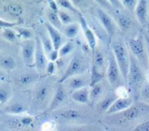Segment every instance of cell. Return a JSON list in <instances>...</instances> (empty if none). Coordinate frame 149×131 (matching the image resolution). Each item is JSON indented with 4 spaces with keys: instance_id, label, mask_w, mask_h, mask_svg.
<instances>
[{
    "instance_id": "obj_1",
    "label": "cell",
    "mask_w": 149,
    "mask_h": 131,
    "mask_svg": "<svg viewBox=\"0 0 149 131\" xmlns=\"http://www.w3.org/2000/svg\"><path fill=\"white\" fill-rule=\"evenodd\" d=\"M149 115V104L146 103H134L127 110L117 114L108 115L106 122L107 123L113 126L124 127L127 126L141 118Z\"/></svg>"
},
{
    "instance_id": "obj_2",
    "label": "cell",
    "mask_w": 149,
    "mask_h": 131,
    "mask_svg": "<svg viewBox=\"0 0 149 131\" xmlns=\"http://www.w3.org/2000/svg\"><path fill=\"white\" fill-rule=\"evenodd\" d=\"M54 90L55 87L52 86L49 80L38 81L34 84L31 91V104L30 110L40 112L48 110Z\"/></svg>"
},
{
    "instance_id": "obj_3",
    "label": "cell",
    "mask_w": 149,
    "mask_h": 131,
    "mask_svg": "<svg viewBox=\"0 0 149 131\" xmlns=\"http://www.w3.org/2000/svg\"><path fill=\"white\" fill-rule=\"evenodd\" d=\"M145 83L146 79L143 68L135 58V57L130 52V65L127 86L129 93L131 94V97H133L134 100H138L140 98L141 91Z\"/></svg>"
},
{
    "instance_id": "obj_4",
    "label": "cell",
    "mask_w": 149,
    "mask_h": 131,
    "mask_svg": "<svg viewBox=\"0 0 149 131\" xmlns=\"http://www.w3.org/2000/svg\"><path fill=\"white\" fill-rule=\"evenodd\" d=\"M31 104V93L17 92L12 95L9 102L3 108L6 114L11 116L24 115L30 110Z\"/></svg>"
},
{
    "instance_id": "obj_5",
    "label": "cell",
    "mask_w": 149,
    "mask_h": 131,
    "mask_svg": "<svg viewBox=\"0 0 149 131\" xmlns=\"http://www.w3.org/2000/svg\"><path fill=\"white\" fill-rule=\"evenodd\" d=\"M88 69V61L85 55L81 52V50H77L70 59L67 67L65 68L63 75L58 83H63L67 79L84 74Z\"/></svg>"
},
{
    "instance_id": "obj_6",
    "label": "cell",
    "mask_w": 149,
    "mask_h": 131,
    "mask_svg": "<svg viewBox=\"0 0 149 131\" xmlns=\"http://www.w3.org/2000/svg\"><path fill=\"white\" fill-rule=\"evenodd\" d=\"M112 49L117 64L120 68L121 76L124 79L125 83L127 84L130 65V52L127 50V48L121 38L115 39L112 43Z\"/></svg>"
},
{
    "instance_id": "obj_7",
    "label": "cell",
    "mask_w": 149,
    "mask_h": 131,
    "mask_svg": "<svg viewBox=\"0 0 149 131\" xmlns=\"http://www.w3.org/2000/svg\"><path fill=\"white\" fill-rule=\"evenodd\" d=\"M51 117L58 123L67 124L80 123L87 119L82 110L72 107L60 108L58 110L52 111Z\"/></svg>"
},
{
    "instance_id": "obj_8",
    "label": "cell",
    "mask_w": 149,
    "mask_h": 131,
    "mask_svg": "<svg viewBox=\"0 0 149 131\" xmlns=\"http://www.w3.org/2000/svg\"><path fill=\"white\" fill-rule=\"evenodd\" d=\"M127 45L131 50V53L138 60L141 67L145 70L149 69V59L143 37L139 35L137 37H131L127 39Z\"/></svg>"
},
{
    "instance_id": "obj_9",
    "label": "cell",
    "mask_w": 149,
    "mask_h": 131,
    "mask_svg": "<svg viewBox=\"0 0 149 131\" xmlns=\"http://www.w3.org/2000/svg\"><path fill=\"white\" fill-rule=\"evenodd\" d=\"M108 83L113 88H118L123 85L124 79L121 76L120 68L117 64L113 53H109L107 58V68L106 71Z\"/></svg>"
},
{
    "instance_id": "obj_10",
    "label": "cell",
    "mask_w": 149,
    "mask_h": 131,
    "mask_svg": "<svg viewBox=\"0 0 149 131\" xmlns=\"http://www.w3.org/2000/svg\"><path fill=\"white\" fill-rule=\"evenodd\" d=\"M39 73L37 70H28L17 74L14 78V84L19 90H24L39 81Z\"/></svg>"
},
{
    "instance_id": "obj_11",
    "label": "cell",
    "mask_w": 149,
    "mask_h": 131,
    "mask_svg": "<svg viewBox=\"0 0 149 131\" xmlns=\"http://www.w3.org/2000/svg\"><path fill=\"white\" fill-rule=\"evenodd\" d=\"M110 15H112L113 18L114 19L117 26L120 29L121 31L127 32L130 30L132 27L134 18L131 15V12L128 11L126 9L119 10V9H113L110 12Z\"/></svg>"
},
{
    "instance_id": "obj_12",
    "label": "cell",
    "mask_w": 149,
    "mask_h": 131,
    "mask_svg": "<svg viewBox=\"0 0 149 131\" xmlns=\"http://www.w3.org/2000/svg\"><path fill=\"white\" fill-rule=\"evenodd\" d=\"M95 16L97 19L100 21L101 25L104 27L106 31L107 32L108 36L112 39L116 32H117V24L114 21V19L111 17L110 14H108L105 10L101 9L100 7H97L95 10Z\"/></svg>"
},
{
    "instance_id": "obj_13",
    "label": "cell",
    "mask_w": 149,
    "mask_h": 131,
    "mask_svg": "<svg viewBox=\"0 0 149 131\" xmlns=\"http://www.w3.org/2000/svg\"><path fill=\"white\" fill-rule=\"evenodd\" d=\"M67 98H68V90H66L65 86L63 83H58L57 86L55 87V90L47 110L52 112L62 108V106L66 103Z\"/></svg>"
},
{
    "instance_id": "obj_14",
    "label": "cell",
    "mask_w": 149,
    "mask_h": 131,
    "mask_svg": "<svg viewBox=\"0 0 149 131\" xmlns=\"http://www.w3.org/2000/svg\"><path fill=\"white\" fill-rule=\"evenodd\" d=\"M35 41H36V50H35V57H34V66L36 68V70L39 74H41L44 71H45V67L48 63V57H46L41 40L38 35L35 37Z\"/></svg>"
},
{
    "instance_id": "obj_15",
    "label": "cell",
    "mask_w": 149,
    "mask_h": 131,
    "mask_svg": "<svg viewBox=\"0 0 149 131\" xmlns=\"http://www.w3.org/2000/svg\"><path fill=\"white\" fill-rule=\"evenodd\" d=\"M36 50L35 39L24 40L21 43V57L24 64L28 67L34 66V57Z\"/></svg>"
},
{
    "instance_id": "obj_16",
    "label": "cell",
    "mask_w": 149,
    "mask_h": 131,
    "mask_svg": "<svg viewBox=\"0 0 149 131\" xmlns=\"http://www.w3.org/2000/svg\"><path fill=\"white\" fill-rule=\"evenodd\" d=\"M89 27L92 29V30L94 32V34L99 37V39L101 41V43L104 45H109L111 43V38L108 36L107 32L104 29V27L101 25L100 21L97 19L96 17H91L89 19V22L87 23Z\"/></svg>"
},
{
    "instance_id": "obj_17",
    "label": "cell",
    "mask_w": 149,
    "mask_h": 131,
    "mask_svg": "<svg viewBox=\"0 0 149 131\" xmlns=\"http://www.w3.org/2000/svg\"><path fill=\"white\" fill-rule=\"evenodd\" d=\"M134 99L133 97L131 96H127V97H118L111 105V107L109 108V110L107 111V115H113V114H117L120 113L121 111H124L126 110H127L128 108H130L133 104H134Z\"/></svg>"
},
{
    "instance_id": "obj_18",
    "label": "cell",
    "mask_w": 149,
    "mask_h": 131,
    "mask_svg": "<svg viewBox=\"0 0 149 131\" xmlns=\"http://www.w3.org/2000/svg\"><path fill=\"white\" fill-rule=\"evenodd\" d=\"M65 83L66 90L72 93L77 90L90 86V76L88 77H86V76H84L83 74L75 76L67 79Z\"/></svg>"
},
{
    "instance_id": "obj_19",
    "label": "cell",
    "mask_w": 149,
    "mask_h": 131,
    "mask_svg": "<svg viewBox=\"0 0 149 131\" xmlns=\"http://www.w3.org/2000/svg\"><path fill=\"white\" fill-rule=\"evenodd\" d=\"M79 23H80V27L83 30L84 35L86 38V41L88 43L89 48L92 51H93L95 50V48L97 47V40H96V36L94 34V32L92 30V29L89 27L87 21L86 20V18L82 16V14L80 13L79 15Z\"/></svg>"
},
{
    "instance_id": "obj_20",
    "label": "cell",
    "mask_w": 149,
    "mask_h": 131,
    "mask_svg": "<svg viewBox=\"0 0 149 131\" xmlns=\"http://www.w3.org/2000/svg\"><path fill=\"white\" fill-rule=\"evenodd\" d=\"M92 64H93L100 71L106 73L107 68V60L105 52L103 51L100 46H97L95 50L93 51Z\"/></svg>"
},
{
    "instance_id": "obj_21",
    "label": "cell",
    "mask_w": 149,
    "mask_h": 131,
    "mask_svg": "<svg viewBox=\"0 0 149 131\" xmlns=\"http://www.w3.org/2000/svg\"><path fill=\"white\" fill-rule=\"evenodd\" d=\"M45 28L49 34V37L52 40V45L54 50H58L60 47L65 43V37L64 35L55 27H53L49 23H45Z\"/></svg>"
},
{
    "instance_id": "obj_22",
    "label": "cell",
    "mask_w": 149,
    "mask_h": 131,
    "mask_svg": "<svg viewBox=\"0 0 149 131\" xmlns=\"http://www.w3.org/2000/svg\"><path fill=\"white\" fill-rule=\"evenodd\" d=\"M134 14L138 22L144 25L147 23L148 16V0H138L137 5L134 10Z\"/></svg>"
},
{
    "instance_id": "obj_23",
    "label": "cell",
    "mask_w": 149,
    "mask_h": 131,
    "mask_svg": "<svg viewBox=\"0 0 149 131\" xmlns=\"http://www.w3.org/2000/svg\"><path fill=\"white\" fill-rule=\"evenodd\" d=\"M71 99L79 104H90V88L85 87L71 93Z\"/></svg>"
},
{
    "instance_id": "obj_24",
    "label": "cell",
    "mask_w": 149,
    "mask_h": 131,
    "mask_svg": "<svg viewBox=\"0 0 149 131\" xmlns=\"http://www.w3.org/2000/svg\"><path fill=\"white\" fill-rule=\"evenodd\" d=\"M118 96L114 93H108L101 97V99L96 103V110L100 114L107 113V111L109 110L113 103L118 98Z\"/></svg>"
},
{
    "instance_id": "obj_25",
    "label": "cell",
    "mask_w": 149,
    "mask_h": 131,
    "mask_svg": "<svg viewBox=\"0 0 149 131\" xmlns=\"http://www.w3.org/2000/svg\"><path fill=\"white\" fill-rule=\"evenodd\" d=\"M17 61L14 57L10 55L0 56V69L5 72H10L16 70Z\"/></svg>"
},
{
    "instance_id": "obj_26",
    "label": "cell",
    "mask_w": 149,
    "mask_h": 131,
    "mask_svg": "<svg viewBox=\"0 0 149 131\" xmlns=\"http://www.w3.org/2000/svg\"><path fill=\"white\" fill-rule=\"evenodd\" d=\"M13 94V88L10 84L6 82L0 83V104H6Z\"/></svg>"
},
{
    "instance_id": "obj_27",
    "label": "cell",
    "mask_w": 149,
    "mask_h": 131,
    "mask_svg": "<svg viewBox=\"0 0 149 131\" xmlns=\"http://www.w3.org/2000/svg\"><path fill=\"white\" fill-rule=\"evenodd\" d=\"M104 86L102 83H99L92 87H90V103H98L103 97Z\"/></svg>"
},
{
    "instance_id": "obj_28",
    "label": "cell",
    "mask_w": 149,
    "mask_h": 131,
    "mask_svg": "<svg viewBox=\"0 0 149 131\" xmlns=\"http://www.w3.org/2000/svg\"><path fill=\"white\" fill-rule=\"evenodd\" d=\"M60 131H100V129L90 124H72L62 127Z\"/></svg>"
},
{
    "instance_id": "obj_29",
    "label": "cell",
    "mask_w": 149,
    "mask_h": 131,
    "mask_svg": "<svg viewBox=\"0 0 149 131\" xmlns=\"http://www.w3.org/2000/svg\"><path fill=\"white\" fill-rule=\"evenodd\" d=\"M79 25L78 23H72L71 24L65 25V27L62 28V32L64 37H65L68 39H73L75 38L79 32Z\"/></svg>"
},
{
    "instance_id": "obj_30",
    "label": "cell",
    "mask_w": 149,
    "mask_h": 131,
    "mask_svg": "<svg viewBox=\"0 0 149 131\" xmlns=\"http://www.w3.org/2000/svg\"><path fill=\"white\" fill-rule=\"evenodd\" d=\"M41 40V43H42V45H43V48H44V50L45 52L46 55H48L51 51H52L54 50L53 48V45H52V40L49 37V34L46 31H44V30H41L39 32V35H38Z\"/></svg>"
},
{
    "instance_id": "obj_31",
    "label": "cell",
    "mask_w": 149,
    "mask_h": 131,
    "mask_svg": "<svg viewBox=\"0 0 149 131\" xmlns=\"http://www.w3.org/2000/svg\"><path fill=\"white\" fill-rule=\"evenodd\" d=\"M105 77V73L100 71L93 64H91V71H90V86L92 87L99 83H101Z\"/></svg>"
},
{
    "instance_id": "obj_32",
    "label": "cell",
    "mask_w": 149,
    "mask_h": 131,
    "mask_svg": "<svg viewBox=\"0 0 149 131\" xmlns=\"http://www.w3.org/2000/svg\"><path fill=\"white\" fill-rule=\"evenodd\" d=\"M47 17H48V21H49L50 24H52L53 27H55L58 30H62V28H63L62 27V23H61V21L59 19L58 11H54V10L49 9L48 11H47Z\"/></svg>"
},
{
    "instance_id": "obj_33",
    "label": "cell",
    "mask_w": 149,
    "mask_h": 131,
    "mask_svg": "<svg viewBox=\"0 0 149 131\" xmlns=\"http://www.w3.org/2000/svg\"><path fill=\"white\" fill-rule=\"evenodd\" d=\"M58 6L61 7L63 10H68L71 13H74L77 14L78 16L80 14V12L79 11V10L73 5V3L71 2V0H55Z\"/></svg>"
},
{
    "instance_id": "obj_34",
    "label": "cell",
    "mask_w": 149,
    "mask_h": 131,
    "mask_svg": "<svg viewBox=\"0 0 149 131\" xmlns=\"http://www.w3.org/2000/svg\"><path fill=\"white\" fill-rule=\"evenodd\" d=\"M14 30L17 33V36L24 40L32 39L34 37V34L31 29L24 28V27H14Z\"/></svg>"
},
{
    "instance_id": "obj_35",
    "label": "cell",
    "mask_w": 149,
    "mask_h": 131,
    "mask_svg": "<svg viewBox=\"0 0 149 131\" xmlns=\"http://www.w3.org/2000/svg\"><path fill=\"white\" fill-rule=\"evenodd\" d=\"M2 37H3V39L8 43H15L17 41V33L13 28L3 29Z\"/></svg>"
},
{
    "instance_id": "obj_36",
    "label": "cell",
    "mask_w": 149,
    "mask_h": 131,
    "mask_svg": "<svg viewBox=\"0 0 149 131\" xmlns=\"http://www.w3.org/2000/svg\"><path fill=\"white\" fill-rule=\"evenodd\" d=\"M74 49H75V46L72 42L65 43L58 50L59 57H66L68 55H70L74 50Z\"/></svg>"
},
{
    "instance_id": "obj_37",
    "label": "cell",
    "mask_w": 149,
    "mask_h": 131,
    "mask_svg": "<svg viewBox=\"0 0 149 131\" xmlns=\"http://www.w3.org/2000/svg\"><path fill=\"white\" fill-rule=\"evenodd\" d=\"M70 13L71 12L66 11L65 10H58V14L59 19H60L62 24L67 25V24H71L74 22V17Z\"/></svg>"
},
{
    "instance_id": "obj_38",
    "label": "cell",
    "mask_w": 149,
    "mask_h": 131,
    "mask_svg": "<svg viewBox=\"0 0 149 131\" xmlns=\"http://www.w3.org/2000/svg\"><path fill=\"white\" fill-rule=\"evenodd\" d=\"M34 123V119L32 116L30 115H20L19 118L17 120V124L20 127H30Z\"/></svg>"
},
{
    "instance_id": "obj_39",
    "label": "cell",
    "mask_w": 149,
    "mask_h": 131,
    "mask_svg": "<svg viewBox=\"0 0 149 131\" xmlns=\"http://www.w3.org/2000/svg\"><path fill=\"white\" fill-rule=\"evenodd\" d=\"M77 9L86 10L93 5V0H71Z\"/></svg>"
},
{
    "instance_id": "obj_40",
    "label": "cell",
    "mask_w": 149,
    "mask_h": 131,
    "mask_svg": "<svg viewBox=\"0 0 149 131\" xmlns=\"http://www.w3.org/2000/svg\"><path fill=\"white\" fill-rule=\"evenodd\" d=\"M120 1L126 10H127L130 12H134L138 0H120Z\"/></svg>"
},
{
    "instance_id": "obj_41",
    "label": "cell",
    "mask_w": 149,
    "mask_h": 131,
    "mask_svg": "<svg viewBox=\"0 0 149 131\" xmlns=\"http://www.w3.org/2000/svg\"><path fill=\"white\" fill-rule=\"evenodd\" d=\"M140 98L146 103L149 104V83H145L141 91Z\"/></svg>"
},
{
    "instance_id": "obj_42",
    "label": "cell",
    "mask_w": 149,
    "mask_h": 131,
    "mask_svg": "<svg viewBox=\"0 0 149 131\" xmlns=\"http://www.w3.org/2000/svg\"><path fill=\"white\" fill-rule=\"evenodd\" d=\"M132 131H149V119L141 122L132 130Z\"/></svg>"
},
{
    "instance_id": "obj_43",
    "label": "cell",
    "mask_w": 149,
    "mask_h": 131,
    "mask_svg": "<svg viewBox=\"0 0 149 131\" xmlns=\"http://www.w3.org/2000/svg\"><path fill=\"white\" fill-rule=\"evenodd\" d=\"M7 11L13 16H18L22 12V8L17 4H11L8 6Z\"/></svg>"
},
{
    "instance_id": "obj_44",
    "label": "cell",
    "mask_w": 149,
    "mask_h": 131,
    "mask_svg": "<svg viewBox=\"0 0 149 131\" xmlns=\"http://www.w3.org/2000/svg\"><path fill=\"white\" fill-rule=\"evenodd\" d=\"M98 4H99V6L101 8V9H103V10H107L108 12H110L113 8V6L110 4V3L108 2V0H94Z\"/></svg>"
},
{
    "instance_id": "obj_45",
    "label": "cell",
    "mask_w": 149,
    "mask_h": 131,
    "mask_svg": "<svg viewBox=\"0 0 149 131\" xmlns=\"http://www.w3.org/2000/svg\"><path fill=\"white\" fill-rule=\"evenodd\" d=\"M56 69H57L56 63L54 62H50L49 61L48 63H47V65H46V67H45V73L48 76H52L55 73Z\"/></svg>"
},
{
    "instance_id": "obj_46",
    "label": "cell",
    "mask_w": 149,
    "mask_h": 131,
    "mask_svg": "<svg viewBox=\"0 0 149 131\" xmlns=\"http://www.w3.org/2000/svg\"><path fill=\"white\" fill-rule=\"evenodd\" d=\"M17 24V23L13 22H8L2 18H0V29H5V28H13Z\"/></svg>"
},
{
    "instance_id": "obj_47",
    "label": "cell",
    "mask_w": 149,
    "mask_h": 131,
    "mask_svg": "<svg viewBox=\"0 0 149 131\" xmlns=\"http://www.w3.org/2000/svg\"><path fill=\"white\" fill-rule=\"evenodd\" d=\"M47 57L49 59L50 62H56L58 58H59V55H58V50H53L52 51H51L48 55Z\"/></svg>"
},
{
    "instance_id": "obj_48",
    "label": "cell",
    "mask_w": 149,
    "mask_h": 131,
    "mask_svg": "<svg viewBox=\"0 0 149 131\" xmlns=\"http://www.w3.org/2000/svg\"><path fill=\"white\" fill-rule=\"evenodd\" d=\"M108 2L110 3V4L113 6V8L114 9H119V10H122L125 9L124 6L122 5V3L120 0H108Z\"/></svg>"
},
{
    "instance_id": "obj_49",
    "label": "cell",
    "mask_w": 149,
    "mask_h": 131,
    "mask_svg": "<svg viewBox=\"0 0 149 131\" xmlns=\"http://www.w3.org/2000/svg\"><path fill=\"white\" fill-rule=\"evenodd\" d=\"M48 3H49L50 10H52L54 11H58V6L55 0H48Z\"/></svg>"
},
{
    "instance_id": "obj_50",
    "label": "cell",
    "mask_w": 149,
    "mask_h": 131,
    "mask_svg": "<svg viewBox=\"0 0 149 131\" xmlns=\"http://www.w3.org/2000/svg\"><path fill=\"white\" fill-rule=\"evenodd\" d=\"M6 80H7V75H6V72L0 69V83L6 82Z\"/></svg>"
},
{
    "instance_id": "obj_51",
    "label": "cell",
    "mask_w": 149,
    "mask_h": 131,
    "mask_svg": "<svg viewBox=\"0 0 149 131\" xmlns=\"http://www.w3.org/2000/svg\"><path fill=\"white\" fill-rule=\"evenodd\" d=\"M7 46H8L7 42H6L5 40L2 39V38H0V52H1L2 50H3Z\"/></svg>"
},
{
    "instance_id": "obj_52",
    "label": "cell",
    "mask_w": 149,
    "mask_h": 131,
    "mask_svg": "<svg viewBox=\"0 0 149 131\" xmlns=\"http://www.w3.org/2000/svg\"><path fill=\"white\" fill-rule=\"evenodd\" d=\"M148 50H149V40L148 39ZM148 59H149V53H148Z\"/></svg>"
}]
</instances>
